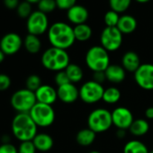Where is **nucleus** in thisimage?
Segmentation results:
<instances>
[{"instance_id": "f257e3e1", "label": "nucleus", "mask_w": 153, "mask_h": 153, "mask_svg": "<svg viewBox=\"0 0 153 153\" xmlns=\"http://www.w3.org/2000/svg\"><path fill=\"white\" fill-rule=\"evenodd\" d=\"M48 40L51 47L67 51L76 42L73 27L64 22H56L49 27Z\"/></svg>"}, {"instance_id": "f03ea898", "label": "nucleus", "mask_w": 153, "mask_h": 153, "mask_svg": "<svg viewBox=\"0 0 153 153\" xmlns=\"http://www.w3.org/2000/svg\"><path fill=\"white\" fill-rule=\"evenodd\" d=\"M11 128L15 138L22 142L33 140L37 134L38 126L29 113H17L12 120Z\"/></svg>"}, {"instance_id": "7ed1b4c3", "label": "nucleus", "mask_w": 153, "mask_h": 153, "mask_svg": "<svg viewBox=\"0 0 153 153\" xmlns=\"http://www.w3.org/2000/svg\"><path fill=\"white\" fill-rule=\"evenodd\" d=\"M42 65L50 71L59 72L65 70L70 64L69 55L67 51L51 47L44 51L41 58Z\"/></svg>"}, {"instance_id": "20e7f679", "label": "nucleus", "mask_w": 153, "mask_h": 153, "mask_svg": "<svg viewBox=\"0 0 153 153\" xmlns=\"http://www.w3.org/2000/svg\"><path fill=\"white\" fill-rule=\"evenodd\" d=\"M85 62L88 68L93 72L105 71L110 65L109 52L101 45L92 46L86 53Z\"/></svg>"}, {"instance_id": "39448f33", "label": "nucleus", "mask_w": 153, "mask_h": 153, "mask_svg": "<svg viewBox=\"0 0 153 153\" xmlns=\"http://www.w3.org/2000/svg\"><path fill=\"white\" fill-rule=\"evenodd\" d=\"M112 126V112L105 108H97L88 116V127L96 133L105 132Z\"/></svg>"}, {"instance_id": "423d86ee", "label": "nucleus", "mask_w": 153, "mask_h": 153, "mask_svg": "<svg viewBox=\"0 0 153 153\" xmlns=\"http://www.w3.org/2000/svg\"><path fill=\"white\" fill-rule=\"evenodd\" d=\"M36 103L35 93L27 88H22L16 91L10 99L12 107L17 113H29Z\"/></svg>"}, {"instance_id": "0eeeda50", "label": "nucleus", "mask_w": 153, "mask_h": 153, "mask_svg": "<svg viewBox=\"0 0 153 153\" xmlns=\"http://www.w3.org/2000/svg\"><path fill=\"white\" fill-rule=\"evenodd\" d=\"M30 116L38 127L47 128L53 124L55 121V111L52 105L36 103L29 112Z\"/></svg>"}, {"instance_id": "6e6552de", "label": "nucleus", "mask_w": 153, "mask_h": 153, "mask_svg": "<svg viewBox=\"0 0 153 153\" xmlns=\"http://www.w3.org/2000/svg\"><path fill=\"white\" fill-rule=\"evenodd\" d=\"M105 88L102 84H99L93 79L82 84L79 88V98L88 105H94L103 99Z\"/></svg>"}, {"instance_id": "1a4fd4ad", "label": "nucleus", "mask_w": 153, "mask_h": 153, "mask_svg": "<svg viewBox=\"0 0 153 153\" xmlns=\"http://www.w3.org/2000/svg\"><path fill=\"white\" fill-rule=\"evenodd\" d=\"M123 33L117 27H105L100 35L101 46L108 52L115 51L123 44Z\"/></svg>"}, {"instance_id": "9d476101", "label": "nucleus", "mask_w": 153, "mask_h": 153, "mask_svg": "<svg viewBox=\"0 0 153 153\" xmlns=\"http://www.w3.org/2000/svg\"><path fill=\"white\" fill-rule=\"evenodd\" d=\"M49 20L46 14L36 10L27 18L26 28L28 33L40 36L49 30Z\"/></svg>"}, {"instance_id": "9b49d317", "label": "nucleus", "mask_w": 153, "mask_h": 153, "mask_svg": "<svg viewBox=\"0 0 153 153\" xmlns=\"http://www.w3.org/2000/svg\"><path fill=\"white\" fill-rule=\"evenodd\" d=\"M136 84L143 90H153V64L144 63L133 73Z\"/></svg>"}, {"instance_id": "f8f14e48", "label": "nucleus", "mask_w": 153, "mask_h": 153, "mask_svg": "<svg viewBox=\"0 0 153 153\" xmlns=\"http://www.w3.org/2000/svg\"><path fill=\"white\" fill-rule=\"evenodd\" d=\"M113 125L118 130H129L134 121L131 111L124 106H118L112 112Z\"/></svg>"}, {"instance_id": "ddd939ff", "label": "nucleus", "mask_w": 153, "mask_h": 153, "mask_svg": "<svg viewBox=\"0 0 153 153\" xmlns=\"http://www.w3.org/2000/svg\"><path fill=\"white\" fill-rule=\"evenodd\" d=\"M24 45V41L16 33H8L0 40V50L6 55L16 54Z\"/></svg>"}, {"instance_id": "4468645a", "label": "nucleus", "mask_w": 153, "mask_h": 153, "mask_svg": "<svg viewBox=\"0 0 153 153\" xmlns=\"http://www.w3.org/2000/svg\"><path fill=\"white\" fill-rule=\"evenodd\" d=\"M58 99L64 104H73L79 98V88L73 83H68L57 88Z\"/></svg>"}, {"instance_id": "2eb2a0df", "label": "nucleus", "mask_w": 153, "mask_h": 153, "mask_svg": "<svg viewBox=\"0 0 153 153\" xmlns=\"http://www.w3.org/2000/svg\"><path fill=\"white\" fill-rule=\"evenodd\" d=\"M67 17L71 24L74 25H78L87 24V21L89 17V13L85 7L76 4L68 10H67Z\"/></svg>"}, {"instance_id": "dca6fc26", "label": "nucleus", "mask_w": 153, "mask_h": 153, "mask_svg": "<svg viewBox=\"0 0 153 153\" xmlns=\"http://www.w3.org/2000/svg\"><path fill=\"white\" fill-rule=\"evenodd\" d=\"M34 93L38 103L52 105L58 99L57 89L50 85L42 84Z\"/></svg>"}, {"instance_id": "f3484780", "label": "nucleus", "mask_w": 153, "mask_h": 153, "mask_svg": "<svg viewBox=\"0 0 153 153\" xmlns=\"http://www.w3.org/2000/svg\"><path fill=\"white\" fill-rule=\"evenodd\" d=\"M106 80L113 84H120L126 78V71L122 65L110 64L105 70Z\"/></svg>"}, {"instance_id": "a211bd4d", "label": "nucleus", "mask_w": 153, "mask_h": 153, "mask_svg": "<svg viewBox=\"0 0 153 153\" xmlns=\"http://www.w3.org/2000/svg\"><path fill=\"white\" fill-rule=\"evenodd\" d=\"M121 63H122L121 65L125 69V71L131 73H134L141 65L140 56L135 51H126L123 55Z\"/></svg>"}, {"instance_id": "6ab92c4d", "label": "nucleus", "mask_w": 153, "mask_h": 153, "mask_svg": "<svg viewBox=\"0 0 153 153\" xmlns=\"http://www.w3.org/2000/svg\"><path fill=\"white\" fill-rule=\"evenodd\" d=\"M137 25V20L134 16L130 15H123L120 16L116 27L123 34H130L136 30Z\"/></svg>"}, {"instance_id": "aec40b11", "label": "nucleus", "mask_w": 153, "mask_h": 153, "mask_svg": "<svg viewBox=\"0 0 153 153\" xmlns=\"http://www.w3.org/2000/svg\"><path fill=\"white\" fill-rule=\"evenodd\" d=\"M33 142L37 150L42 152L49 151L52 149L54 145V141L52 137L48 133H37L36 136L33 138Z\"/></svg>"}, {"instance_id": "412c9836", "label": "nucleus", "mask_w": 153, "mask_h": 153, "mask_svg": "<svg viewBox=\"0 0 153 153\" xmlns=\"http://www.w3.org/2000/svg\"><path fill=\"white\" fill-rule=\"evenodd\" d=\"M96 138L97 133L88 127L78 131V133L76 135V141L82 147H88L94 143Z\"/></svg>"}, {"instance_id": "4be33fe9", "label": "nucleus", "mask_w": 153, "mask_h": 153, "mask_svg": "<svg viewBox=\"0 0 153 153\" xmlns=\"http://www.w3.org/2000/svg\"><path fill=\"white\" fill-rule=\"evenodd\" d=\"M65 72L68 75V78L70 83L76 84L83 79V76H84L83 69L79 65L76 64V63H70L66 68Z\"/></svg>"}, {"instance_id": "5701e85b", "label": "nucleus", "mask_w": 153, "mask_h": 153, "mask_svg": "<svg viewBox=\"0 0 153 153\" xmlns=\"http://www.w3.org/2000/svg\"><path fill=\"white\" fill-rule=\"evenodd\" d=\"M129 131L135 137L143 136L147 134L148 131H149V123L146 119H142V118L136 119L131 123Z\"/></svg>"}, {"instance_id": "b1692460", "label": "nucleus", "mask_w": 153, "mask_h": 153, "mask_svg": "<svg viewBox=\"0 0 153 153\" xmlns=\"http://www.w3.org/2000/svg\"><path fill=\"white\" fill-rule=\"evenodd\" d=\"M73 31H74V35H75L76 41L82 42L88 41L91 38L92 33H93L92 28L88 24L74 25Z\"/></svg>"}, {"instance_id": "393cba45", "label": "nucleus", "mask_w": 153, "mask_h": 153, "mask_svg": "<svg viewBox=\"0 0 153 153\" xmlns=\"http://www.w3.org/2000/svg\"><path fill=\"white\" fill-rule=\"evenodd\" d=\"M25 50L31 54H37L42 49V42L39 36L28 33L24 40Z\"/></svg>"}, {"instance_id": "a878e982", "label": "nucleus", "mask_w": 153, "mask_h": 153, "mask_svg": "<svg viewBox=\"0 0 153 153\" xmlns=\"http://www.w3.org/2000/svg\"><path fill=\"white\" fill-rule=\"evenodd\" d=\"M123 153H149L147 146L139 140H131L123 146Z\"/></svg>"}, {"instance_id": "bb28decb", "label": "nucleus", "mask_w": 153, "mask_h": 153, "mask_svg": "<svg viewBox=\"0 0 153 153\" xmlns=\"http://www.w3.org/2000/svg\"><path fill=\"white\" fill-rule=\"evenodd\" d=\"M121 99V91L115 87L105 88L103 95V101L107 105H115Z\"/></svg>"}, {"instance_id": "cd10ccee", "label": "nucleus", "mask_w": 153, "mask_h": 153, "mask_svg": "<svg viewBox=\"0 0 153 153\" xmlns=\"http://www.w3.org/2000/svg\"><path fill=\"white\" fill-rule=\"evenodd\" d=\"M132 0H109L111 10L121 14L128 10Z\"/></svg>"}, {"instance_id": "c85d7f7f", "label": "nucleus", "mask_w": 153, "mask_h": 153, "mask_svg": "<svg viewBox=\"0 0 153 153\" xmlns=\"http://www.w3.org/2000/svg\"><path fill=\"white\" fill-rule=\"evenodd\" d=\"M42 85V79L36 74L30 75L25 80V88L33 92H35Z\"/></svg>"}, {"instance_id": "c756f323", "label": "nucleus", "mask_w": 153, "mask_h": 153, "mask_svg": "<svg viewBox=\"0 0 153 153\" xmlns=\"http://www.w3.org/2000/svg\"><path fill=\"white\" fill-rule=\"evenodd\" d=\"M38 10L48 15L52 13L57 8V4L55 0H41L37 4Z\"/></svg>"}, {"instance_id": "7c9ffc66", "label": "nucleus", "mask_w": 153, "mask_h": 153, "mask_svg": "<svg viewBox=\"0 0 153 153\" xmlns=\"http://www.w3.org/2000/svg\"><path fill=\"white\" fill-rule=\"evenodd\" d=\"M119 19H120L119 14L113 10L107 11L104 16V21H105L106 27H116L118 25Z\"/></svg>"}, {"instance_id": "2f4dec72", "label": "nucleus", "mask_w": 153, "mask_h": 153, "mask_svg": "<svg viewBox=\"0 0 153 153\" xmlns=\"http://www.w3.org/2000/svg\"><path fill=\"white\" fill-rule=\"evenodd\" d=\"M16 13H17L19 17L27 19L33 13V11H32V4L28 3L27 1L21 2L19 4V6L17 7V8H16Z\"/></svg>"}, {"instance_id": "473e14b6", "label": "nucleus", "mask_w": 153, "mask_h": 153, "mask_svg": "<svg viewBox=\"0 0 153 153\" xmlns=\"http://www.w3.org/2000/svg\"><path fill=\"white\" fill-rule=\"evenodd\" d=\"M17 149L18 153H36L37 151L33 140L22 141Z\"/></svg>"}, {"instance_id": "72a5a7b5", "label": "nucleus", "mask_w": 153, "mask_h": 153, "mask_svg": "<svg viewBox=\"0 0 153 153\" xmlns=\"http://www.w3.org/2000/svg\"><path fill=\"white\" fill-rule=\"evenodd\" d=\"M54 82L57 85V87H61L63 85L70 83V81L68 78V75L65 72V70L56 72L55 76H54Z\"/></svg>"}, {"instance_id": "f704fd0d", "label": "nucleus", "mask_w": 153, "mask_h": 153, "mask_svg": "<svg viewBox=\"0 0 153 153\" xmlns=\"http://www.w3.org/2000/svg\"><path fill=\"white\" fill-rule=\"evenodd\" d=\"M11 86V79L5 73L0 74V91L7 90Z\"/></svg>"}, {"instance_id": "c9c22d12", "label": "nucleus", "mask_w": 153, "mask_h": 153, "mask_svg": "<svg viewBox=\"0 0 153 153\" xmlns=\"http://www.w3.org/2000/svg\"><path fill=\"white\" fill-rule=\"evenodd\" d=\"M57 7L61 10H68L70 7L76 5V0H55Z\"/></svg>"}, {"instance_id": "e433bc0d", "label": "nucleus", "mask_w": 153, "mask_h": 153, "mask_svg": "<svg viewBox=\"0 0 153 153\" xmlns=\"http://www.w3.org/2000/svg\"><path fill=\"white\" fill-rule=\"evenodd\" d=\"M0 153H18V149L12 143H2L0 145Z\"/></svg>"}, {"instance_id": "4c0bfd02", "label": "nucleus", "mask_w": 153, "mask_h": 153, "mask_svg": "<svg viewBox=\"0 0 153 153\" xmlns=\"http://www.w3.org/2000/svg\"><path fill=\"white\" fill-rule=\"evenodd\" d=\"M93 80L99 83V84H103L106 80V76H105V71L93 72Z\"/></svg>"}, {"instance_id": "58836bf2", "label": "nucleus", "mask_w": 153, "mask_h": 153, "mask_svg": "<svg viewBox=\"0 0 153 153\" xmlns=\"http://www.w3.org/2000/svg\"><path fill=\"white\" fill-rule=\"evenodd\" d=\"M19 4V0H4V5L8 9H16Z\"/></svg>"}, {"instance_id": "ea45409f", "label": "nucleus", "mask_w": 153, "mask_h": 153, "mask_svg": "<svg viewBox=\"0 0 153 153\" xmlns=\"http://www.w3.org/2000/svg\"><path fill=\"white\" fill-rule=\"evenodd\" d=\"M145 117L149 120H153V106H149L145 110Z\"/></svg>"}, {"instance_id": "a19ab883", "label": "nucleus", "mask_w": 153, "mask_h": 153, "mask_svg": "<svg viewBox=\"0 0 153 153\" xmlns=\"http://www.w3.org/2000/svg\"><path fill=\"white\" fill-rule=\"evenodd\" d=\"M125 135H126V131H125V130H118V129H117V131H116V136H117V138L123 139V138L125 137Z\"/></svg>"}, {"instance_id": "79ce46f5", "label": "nucleus", "mask_w": 153, "mask_h": 153, "mask_svg": "<svg viewBox=\"0 0 153 153\" xmlns=\"http://www.w3.org/2000/svg\"><path fill=\"white\" fill-rule=\"evenodd\" d=\"M1 140H2V143H11L10 142V137L7 134L3 135L2 138H1Z\"/></svg>"}, {"instance_id": "37998d69", "label": "nucleus", "mask_w": 153, "mask_h": 153, "mask_svg": "<svg viewBox=\"0 0 153 153\" xmlns=\"http://www.w3.org/2000/svg\"><path fill=\"white\" fill-rule=\"evenodd\" d=\"M5 57H6V54L0 50V63H2L5 60Z\"/></svg>"}, {"instance_id": "c03bdc74", "label": "nucleus", "mask_w": 153, "mask_h": 153, "mask_svg": "<svg viewBox=\"0 0 153 153\" xmlns=\"http://www.w3.org/2000/svg\"><path fill=\"white\" fill-rule=\"evenodd\" d=\"M25 1H27L30 4H38L41 0H25Z\"/></svg>"}, {"instance_id": "a18cd8bd", "label": "nucleus", "mask_w": 153, "mask_h": 153, "mask_svg": "<svg viewBox=\"0 0 153 153\" xmlns=\"http://www.w3.org/2000/svg\"><path fill=\"white\" fill-rule=\"evenodd\" d=\"M136 2H138V3H140V4H144V3H148V2H149L150 0H135Z\"/></svg>"}, {"instance_id": "49530a36", "label": "nucleus", "mask_w": 153, "mask_h": 153, "mask_svg": "<svg viewBox=\"0 0 153 153\" xmlns=\"http://www.w3.org/2000/svg\"><path fill=\"white\" fill-rule=\"evenodd\" d=\"M89 153H101V152L98 151V150H92V151H90Z\"/></svg>"}, {"instance_id": "de8ad7c7", "label": "nucleus", "mask_w": 153, "mask_h": 153, "mask_svg": "<svg viewBox=\"0 0 153 153\" xmlns=\"http://www.w3.org/2000/svg\"><path fill=\"white\" fill-rule=\"evenodd\" d=\"M149 153H153V149H152V150H149Z\"/></svg>"}]
</instances>
